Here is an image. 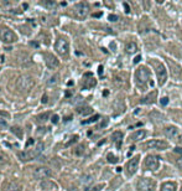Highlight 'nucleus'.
<instances>
[{
    "label": "nucleus",
    "mask_w": 182,
    "mask_h": 191,
    "mask_svg": "<svg viewBox=\"0 0 182 191\" xmlns=\"http://www.w3.org/2000/svg\"><path fill=\"white\" fill-rule=\"evenodd\" d=\"M11 133H12V134H15L17 138H19V139H21L23 138V129L20 128V127H11Z\"/></svg>",
    "instance_id": "nucleus-20"
},
{
    "label": "nucleus",
    "mask_w": 182,
    "mask_h": 191,
    "mask_svg": "<svg viewBox=\"0 0 182 191\" xmlns=\"http://www.w3.org/2000/svg\"><path fill=\"white\" fill-rule=\"evenodd\" d=\"M8 127V122L4 118H0V128H6Z\"/></svg>",
    "instance_id": "nucleus-31"
},
{
    "label": "nucleus",
    "mask_w": 182,
    "mask_h": 191,
    "mask_svg": "<svg viewBox=\"0 0 182 191\" xmlns=\"http://www.w3.org/2000/svg\"><path fill=\"white\" fill-rule=\"evenodd\" d=\"M155 181L148 178L140 179L138 182V191H154Z\"/></svg>",
    "instance_id": "nucleus-4"
},
{
    "label": "nucleus",
    "mask_w": 182,
    "mask_h": 191,
    "mask_svg": "<svg viewBox=\"0 0 182 191\" xmlns=\"http://www.w3.org/2000/svg\"><path fill=\"white\" fill-rule=\"evenodd\" d=\"M88 11H89V6L86 3H78L75 8V13L78 19H84L88 15Z\"/></svg>",
    "instance_id": "nucleus-7"
},
{
    "label": "nucleus",
    "mask_w": 182,
    "mask_h": 191,
    "mask_svg": "<svg viewBox=\"0 0 182 191\" xmlns=\"http://www.w3.org/2000/svg\"><path fill=\"white\" fill-rule=\"evenodd\" d=\"M35 86V80L30 76H20L19 78L16 80V87L19 88L21 92H26V91H30L32 89V87Z\"/></svg>",
    "instance_id": "nucleus-1"
},
{
    "label": "nucleus",
    "mask_w": 182,
    "mask_h": 191,
    "mask_svg": "<svg viewBox=\"0 0 182 191\" xmlns=\"http://www.w3.org/2000/svg\"><path fill=\"white\" fill-rule=\"evenodd\" d=\"M77 112L82 116H87V114H90L92 113V108L89 107H81V108H77Z\"/></svg>",
    "instance_id": "nucleus-23"
},
{
    "label": "nucleus",
    "mask_w": 182,
    "mask_h": 191,
    "mask_svg": "<svg viewBox=\"0 0 182 191\" xmlns=\"http://www.w3.org/2000/svg\"><path fill=\"white\" fill-rule=\"evenodd\" d=\"M100 15H102V14H100V13H98V14H93V16H94V17H99V16H100Z\"/></svg>",
    "instance_id": "nucleus-43"
},
{
    "label": "nucleus",
    "mask_w": 182,
    "mask_h": 191,
    "mask_svg": "<svg viewBox=\"0 0 182 191\" xmlns=\"http://www.w3.org/2000/svg\"><path fill=\"white\" fill-rule=\"evenodd\" d=\"M165 134L169 137V138H171V139H176V140H178V138H180V132H178V129L177 128H175V127H169V128H166L165 129Z\"/></svg>",
    "instance_id": "nucleus-13"
},
{
    "label": "nucleus",
    "mask_w": 182,
    "mask_h": 191,
    "mask_svg": "<svg viewBox=\"0 0 182 191\" xmlns=\"http://www.w3.org/2000/svg\"><path fill=\"white\" fill-rule=\"evenodd\" d=\"M45 5L48 6V8H52V6L56 5V3H53V2H47V3H45Z\"/></svg>",
    "instance_id": "nucleus-35"
},
{
    "label": "nucleus",
    "mask_w": 182,
    "mask_h": 191,
    "mask_svg": "<svg viewBox=\"0 0 182 191\" xmlns=\"http://www.w3.org/2000/svg\"><path fill=\"white\" fill-rule=\"evenodd\" d=\"M136 77H138L139 83L142 86V88H145L146 87V83L150 81V72L146 67H140L136 72Z\"/></svg>",
    "instance_id": "nucleus-2"
},
{
    "label": "nucleus",
    "mask_w": 182,
    "mask_h": 191,
    "mask_svg": "<svg viewBox=\"0 0 182 191\" xmlns=\"http://www.w3.org/2000/svg\"><path fill=\"white\" fill-rule=\"evenodd\" d=\"M47 101H48L47 94H44V96H42V99H41V102H42V103H47Z\"/></svg>",
    "instance_id": "nucleus-36"
},
{
    "label": "nucleus",
    "mask_w": 182,
    "mask_h": 191,
    "mask_svg": "<svg viewBox=\"0 0 182 191\" xmlns=\"http://www.w3.org/2000/svg\"><path fill=\"white\" fill-rule=\"evenodd\" d=\"M68 47H69L68 41L66 39H62V37H61V39H58L56 41V44H54V49H56V51L61 56H66L68 53Z\"/></svg>",
    "instance_id": "nucleus-6"
},
{
    "label": "nucleus",
    "mask_w": 182,
    "mask_h": 191,
    "mask_svg": "<svg viewBox=\"0 0 182 191\" xmlns=\"http://www.w3.org/2000/svg\"><path fill=\"white\" fill-rule=\"evenodd\" d=\"M58 82V74H53L51 77H48L47 80V85L48 86H52V85H56Z\"/></svg>",
    "instance_id": "nucleus-24"
},
{
    "label": "nucleus",
    "mask_w": 182,
    "mask_h": 191,
    "mask_svg": "<svg viewBox=\"0 0 182 191\" xmlns=\"http://www.w3.org/2000/svg\"><path fill=\"white\" fill-rule=\"evenodd\" d=\"M69 191H78V189H76V187H71Z\"/></svg>",
    "instance_id": "nucleus-44"
},
{
    "label": "nucleus",
    "mask_w": 182,
    "mask_h": 191,
    "mask_svg": "<svg viewBox=\"0 0 182 191\" xmlns=\"http://www.w3.org/2000/svg\"><path fill=\"white\" fill-rule=\"evenodd\" d=\"M98 70H99V74H102V73H103V66H99Z\"/></svg>",
    "instance_id": "nucleus-42"
},
{
    "label": "nucleus",
    "mask_w": 182,
    "mask_h": 191,
    "mask_svg": "<svg viewBox=\"0 0 182 191\" xmlns=\"http://www.w3.org/2000/svg\"><path fill=\"white\" fill-rule=\"evenodd\" d=\"M181 191H182V189H181Z\"/></svg>",
    "instance_id": "nucleus-46"
},
{
    "label": "nucleus",
    "mask_w": 182,
    "mask_h": 191,
    "mask_svg": "<svg viewBox=\"0 0 182 191\" xmlns=\"http://www.w3.org/2000/svg\"><path fill=\"white\" fill-rule=\"evenodd\" d=\"M177 165L180 166V169H182V157H180V158L177 159Z\"/></svg>",
    "instance_id": "nucleus-38"
},
{
    "label": "nucleus",
    "mask_w": 182,
    "mask_h": 191,
    "mask_svg": "<svg viewBox=\"0 0 182 191\" xmlns=\"http://www.w3.org/2000/svg\"><path fill=\"white\" fill-rule=\"evenodd\" d=\"M176 187L175 182H165L161 186V191H176Z\"/></svg>",
    "instance_id": "nucleus-17"
},
{
    "label": "nucleus",
    "mask_w": 182,
    "mask_h": 191,
    "mask_svg": "<svg viewBox=\"0 0 182 191\" xmlns=\"http://www.w3.org/2000/svg\"><path fill=\"white\" fill-rule=\"evenodd\" d=\"M58 121H60L58 114H53V116H52V118H51V122H52L53 124H57V123H58Z\"/></svg>",
    "instance_id": "nucleus-30"
},
{
    "label": "nucleus",
    "mask_w": 182,
    "mask_h": 191,
    "mask_svg": "<svg viewBox=\"0 0 182 191\" xmlns=\"http://www.w3.org/2000/svg\"><path fill=\"white\" fill-rule=\"evenodd\" d=\"M50 176H51V170L46 166L36 168L33 170V178L36 180H47Z\"/></svg>",
    "instance_id": "nucleus-3"
},
{
    "label": "nucleus",
    "mask_w": 182,
    "mask_h": 191,
    "mask_svg": "<svg viewBox=\"0 0 182 191\" xmlns=\"http://www.w3.org/2000/svg\"><path fill=\"white\" fill-rule=\"evenodd\" d=\"M9 161V157L5 155L4 153H0V165H4Z\"/></svg>",
    "instance_id": "nucleus-26"
},
{
    "label": "nucleus",
    "mask_w": 182,
    "mask_h": 191,
    "mask_svg": "<svg viewBox=\"0 0 182 191\" xmlns=\"http://www.w3.org/2000/svg\"><path fill=\"white\" fill-rule=\"evenodd\" d=\"M77 139H78V137H76V135H75V137H73V138H72V139H71V140H69V142H68V143H67V146H69V145H71V144H73V143H75V142H76V140H77Z\"/></svg>",
    "instance_id": "nucleus-33"
},
{
    "label": "nucleus",
    "mask_w": 182,
    "mask_h": 191,
    "mask_svg": "<svg viewBox=\"0 0 182 191\" xmlns=\"http://www.w3.org/2000/svg\"><path fill=\"white\" fill-rule=\"evenodd\" d=\"M140 60H141V57H140V56H138V57H136V59L134 60V62H135V63H138V62H139Z\"/></svg>",
    "instance_id": "nucleus-41"
},
{
    "label": "nucleus",
    "mask_w": 182,
    "mask_h": 191,
    "mask_svg": "<svg viewBox=\"0 0 182 191\" xmlns=\"http://www.w3.org/2000/svg\"><path fill=\"white\" fill-rule=\"evenodd\" d=\"M167 103H169V98H167V97L161 98V104H162V106H166Z\"/></svg>",
    "instance_id": "nucleus-32"
},
{
    "label": "nucleus",
    "mask_w": 182,
    "mask_h": 191,
    "mask_svg": "<svg viewBox=\"0 0 182 191\" xmlns=\"http://www.w3.org/2000/svg\"><path fill=\"white\" fill-rule=\"evenodd\" d=\"M145 135H146L145 130H138V132L134 133V134L130 135V140H131V142H139V140H141Z\"/></svg>",
    "instance_id": "nucleus-15"
},
{
    "label": "nucleus",
    "mask_w": 182,
    "mask_h": 191,
    "mask_svg": "<svg viewBox=\"0 0 182 191\" xmlns=\"http://www.w3.org/2000/svg\"><path fill=\"white\" fill-rule=\"evenodd\" d=\"M0 37H2V40L4 42H8V44H12L17 40V36L10 29H2L0 30Z\"/></svg>",
    "instance_id": "nucleus-5"
},
{
    "label": "nucleus",
    "mask_w": 182,
    "mask_h": 191,
    "mask_svg": "<svg viewBox=\"0 0 182 191\" xmlns=\"http://www.w3.org/2000/svg\"><path fill=\"white\" fill-rule=\"evenodd\" d=\"M103 187H104V185H103V184H98V185H94V186H92V187L86 189L84 191H100Z\"/></svg>",
    "instance_id": "nucleus-25"
},
{
    "label": "nucleus",
    "mask_w": 182,
    "mask_h": 191,
    "mask_svg": "<svg viewBox=\"0 0 182 191\" xmlns=\"http://www.w3.org/2000/svg\"><path fill=\"white\" fill-rule=\"evenodd\" d=\"M167 143L166 142H162V140H151L145 143V148H150V149H159V150H163V149H167Z\"/></svg>",
    "instance_id": "nucleus-9"
},
{
    "label": "nucleus",
    "mask_w": 182,
    "mask_h": 191,
    "mask_svg": "<svg viewBox=\"0 0 182 191\" xmlns=\"http://www.w3.org/2000/svg\"><path fill=\"white\" fill-rule=\"evenodd\" d=\"M35 153L33 151H19L17 153V157H19V159H21L23 161H30L35 158Z\"/></svg>",
    "instance_id": "nucleus-14"
},
{
    "label": "nucleus",
    "mask_w": 182,
    "mask_h": 191,
    "mask_svg": "<svg viewBox=\"0 0 182 191\" xmlns=\"http://www.w3.org/2000/svg\"><path fill=\"white\" fill-rule=\"evenodd\" d=\"M112 139H113V142L117 144V148L119 149V148L121 146V139H123L121 133H120V132H115V133H113Z\"/></svg>",
    "instance_id": "nucleus-16"
},
{
    "label": "nucleus",
    "mask_w": 182,
    "mask_h": 191,
    "mask_svg": "<svg viewBox=\"0 0 182 191\" xmlns=\"http://www.w3.org/2000/svg\"><path fill=\"white\" fill-rule=\"evenodd\" d=\"M4 191H20V186L19 184H16V182H10L5 186Z\"/></svg>",
    "instance_id": "nucleus-19"
},
{
    "label": "nucleus",
    "mask_w": 182,
    "mask_h": 191,
    "mask_svg": "<svg viewBox=\"0 0 182 191\" xmlns=\"http://www.w3.org/2000/svg\"><path fill=\"white\" fill-rule=\"evenodd\" d=\"M50 118V113H42V114H39L37 118H36V121H37L39 123H45L47 119Z\"/></svg>",
    "instance_id": "nucleus-22"
},
{
    "label": "nucleus",
    "mask_w": 182,
    "mask_h": 191,
    "mask_svg": "<svg viewBox=\"0 0 182 191\" xmlns=\"http://www.w3.org/2000/svg\"><path fill=\"white\" fill-rule=\"evenodd\" d=\"M125 50H126V52H128V53L133 55V53H135L138 51V46H136L135 42H128V44H126Z\"/></svg>",
    "instance_id": "nucleus-18"
},
{
    "label": "nucleus",
    "mask_w": 182,
    "mask_h": 191,
    "mask_svg": "<svg viewBox=\"0 0 182 191\" xmlns=\"http://www.w3.org/2000/svg\"><path fill=\"white\" fill-rule=\"evenodd\" d=\"M83 151H84V146H83V145H79L78 148H76L75 154H76V155H82V154H83Z\"/></svg>",
    "instance_id": "nucleus-28"
},
{
    "label": "nucleus",
    "mask_w": 182,
    "mask_h": 191,
    "mask_svg": "<svg viewBox=\"0 0 182 191\" xmlns=\"http://www.w3.org/2000/svg\"><path fill=\"white\" fill-rule=\"evenodd\" d=\"M45 61H46V65L48 68H57L60 62L57 60V57L56 56H53L52 53H47L45 56Z\"/></svg>",
    "instance_id": "nucleus-11"
},
{
    "label": "nucleus",
    "mask_w": 182,
    "mask_h": 191,
    "mask_svg": "<svg viewBox=\"0 0 182 191\" xmlns=\"http://www.w3.org/2000/svg\"><path fill=\"white\" fill-rule=\"evenodd\" d=\"M99 119V116H94V117H92L90 119H88V121H83L82 122V124H89V123H94V122H97Z\"/></svg>",
    "instance_id": "nucleus-27"
},
{
    "label": "nucleus",
    "mask_w": 182,
    "mask_h": 191,
    "mask_svg": "<svg viewBox=\"0 0 182 191\" xmlns=\"http://www.w3.org/2000/svg\"><path fill=\"white\" fill-rule=\"evenodd\" d=\"M31 45H32V46H35V47H39V46H40V44H39V42H35V41H31Z\"/></svg>",
    "instance_id": "nucleus-40"
},
{
    "label": "nucleus",
    "mask_w": 182,
    "mask_h": 191,
    "mask_svg": "<svg viewBox=\"0 0 182 191\" xmlns=\"http://www.w3.org/2000/svg\"><path fill=\"white\" fill-rule=\"evenodd\" d=\"M44 150H45V144L42 142H39L37 145H36V148H35V150H33V153L36 155H40Z\"/></svg>",
    "instance_id": "nucleus-21"
},
{
    "label": "nucleus",
    "mask_w": 182,
    "mask_h": 191,
    "mask_svg": "<svg viewBox=\"0 0 182 191\" xmlns=\"http://www.w3.org/2000/svg\"><path fill=\"white\" fill-rule=\"evenodd\" d=\"M109 20H110V21H117L118 16L117 15H109Z\"/></svg>",
    "instance_id": "nucleus-34"
},
{
    "label": "nucleus",
    "mask_w": 182,
    "mask_h": 191,
    "mask_svg": "<svg viewBox=\"0 0 182 191\" xmlns=\"http://www.w3.org/2000/svg\"><path fill=\"white\" fill-rule=\"evenodd\" d=\"M108 161H109V163H112V164H115V163L118 161V159H117L113 154H108Z\"/></svg>",
    "instance_id": "nucleus-29"
},
{
    "label": "nucleus",
    "mask_w": 182,
    "mask_h": 191,
    "mask_svg": "<svg viewBox=\"0 0 182 191\" xmlns=\"http://www.w3.org/2000/svg\"><path fill=\"white\" fill-rule=\"evenodd\" d=\"M0 116H3V117H8V118H9V113H8V112H3V110H0Z\"/></svg>",
    "instance_id": "nucleus-39"
},
{
    "label": "nucleus",
    "mask_w": 182,
    "mask_h": 191,
    "mask_svg": "<svg viewBox=\"0 0 182 191\" xmlns=\"http://www.w3.org/2000/svg\"><path fill=\"white\" fill-rule=\"evenodd\" d=\"M23 6H24V9H27V8H29V5H27L26 3H24V4H23Z\"/></svg>",
    "instance_id": "nucleus-45"
},
{
    "label": "nucleus",
    "mask_w": 182,
    "mask_h": 191,
    "mask_svg": "<svg viewBox=\"0 0 182 191\" xmlns=\"http://www.w3.org/2000/svg\"><path fill=\"white\" fill-rule=\"evenodd\" d=\"M139 161H140V157L136 155V157H134V158L128 163V165H126L128 173H129L130 175H133V174L136 173V170H138V168H139Z\"/></svg>",
    "instance_id": "nucleus-10"
},
{
    "label": "nucleus",
    "mask_w": 182,
    "mask_h": 191,
    "mask_svg": "<svg viewBox=\"0 0 182 191\" xmlns=\"http://www.w3.org/2000/svg\"><path fill=\"white\" fill-rule=\"evenodd\" d=\"M156 72H157L159 85H160V86H162L163 83L166 82V78H167V73H166V70H165V67H163L162 65H159V66H157V70H156Z\"/></svg>",
    "instance_id": "nucleus-12"
},
{
    "label": "nucleus",
    "mask_w": 182,
    "mask_h": 191,
    "mask_svg": "<svg viewBox=\"0 0 182 191\" xmlns=\"http://www.w3.org/2000/svg\"><path fill=\"white\" fill-rule=\"evenodd\" d=\"M145 166H146L149 170H152V171L157 170L159 166H160V160H159V158L155 157V155H149V157L146 158V160H145Z\"/></svg>",
    "instance_id": "nucleus-8"
},
{
    "label": "nucleus",
    "mask_w": 182,
    "mask_h": 191,
    "mask_svg": "<svg viewBox=\"0 0 182 191\" xmlns=\"http://www.w3.org/2000/svg\"><path fill=\"white\" fill-rule=\"evenodd\" d=\"M33 143H35V140H33L32 138H31V139H29V140L26 142V148H27V146H30V145H32Z\"/></svg>",
    "instance_id": "nucleus-37"
}]
</instances>
